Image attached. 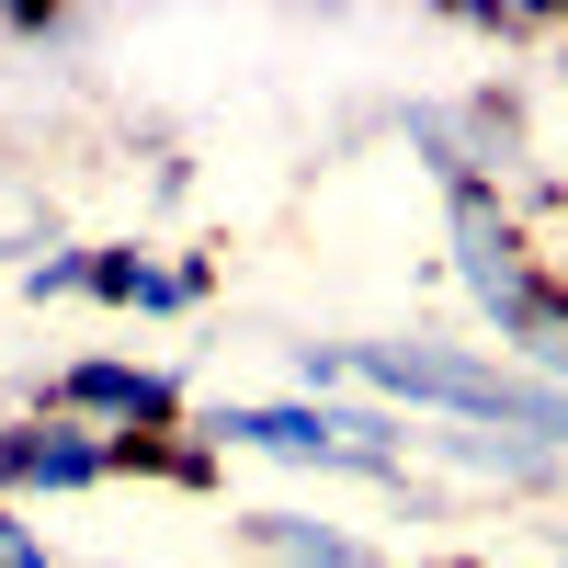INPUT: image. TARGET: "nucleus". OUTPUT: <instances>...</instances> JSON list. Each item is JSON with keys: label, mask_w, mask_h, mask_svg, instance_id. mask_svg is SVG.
I'll list each match as a JSON object with an SVG mask.
<instances>
[{"label": "nucleus", "mask_w": 568, "mask_h": 568, "mask_svg": "<svg viewBox=\"0 0 568 568\" xmlns=\"http://www.w3.org/2000/svg\"><path fill=\"white\" fill-rule=\"evenodd\" d=\"M296 387L307 398L364 387L375 409L466 420V433H524V444L568 455V387L524 375L511 353H466V342H296Z\"/></svg>", "instance_id": "obj_1"}, {"label": "nucleus", "mask_w": 568, "mask_h": 568, "mask_svg": "<svg viewBox=\"0 0 568 568\" xmlns=\"http://www.w3.org/2000/svg\"><path fill=\"white\" fill-rule=\"evenodd\" d=\"M194 433L216 455H284V466H318V478L409 489V420L375 398H216V409H194Z\"/></svg>", "instance_id": "obj_2"}, {"label": "nucleus", "mask_w": 568, "mask_h": 568, "mask_svg": "<svg viewBox=\"0 0 568 568\" xmlns=\"http://www.w3.org/2000/svg\"><path fill=\"white\" fill-rule=\"evenodd\" d=\"M34 409L58 420H91L103 444H149V433H194V398H182V375L136 364V353H69L34 375Z\"/></svg>", "instance_id": "obj_3"}, {"label": "nucleus", "mask_w": 568, "mask_h": 568, "mask_svg": "<svg viewBox=\"0 0 568 568\" xmlns=\"http://www.w3.org/2000/svg\"><path fill=\"white\" fill-rule=\"evenodd\" d=\"M114 478V444L91 420H58V409H23L0 433V500H80Z\"/></svg>", "instance_id": "obj_4"}, {"label": "nucleus", "mask_w": 568, "mask_h": 568, "mask_svg": "<svg viewBox=\"0 0 568 568\" xmlns=\"http://www.w3.org/2000/svg\"><path fill=\"white\" fill-rule=\"evenodd\" d=\"M216 273L182 262V251H149V240H91V273H80V307H114V318H182L205 307Z\"/></svg>", "instance_id": "obj_5"}, {"label": "nucleus", "mask_w": 568, "mask_h": 568, "mask_svg": "<svg viewBox=\"0 0 568 568\" xmlns=\"http://www.w3.org/2000/svg\"><path fill=\"white\" fill-rule=\"evenodd\" d=\"M240 546L262 568H387L353 524H318V511H240Z\"/></svg>", "instance_id": "obj_6"}, {"label": "nucleus", "mask_w": 568, "mask_h": 568, "mask_svg": "<svg viewBox=\"0 0 568 568\" xmlns=\"http://www.w3.org/2000/svg\"><path fill=\"white\" fill-rule=\"evenodd\" d=\"M0 568H58V546H45V524L23 500H0Z\"/></svg>", "instance_id": "obj_7"}, {"label": "nucleus", "mask_w": 568, "mask_h": 568, "mask_svg": "<svg viewBox=\"0 0 568 568\" xmlns=\"http://www.w3.org/2000/svg\"><path fill=\"white\" fill-rule=\"evenodd\" d=\"M557 69H568V23H557Z\"/></svg>", "instance_id": "obj_8"}, {"label": "nucleus", "mask_w": 568, "mask_h": 568, "mask_svg": "<svg viewBox=\"0 0 568 568\" xmlns=\"http://www.w3.org/2000/svg\"><path fill=\"white\" fill-rule=\"evenodd\" d=\"M557 568H568V535H557Z\"/></svg>", "instance_id": "obj_9"}, {"label": "nucleus", "mask_w": 568, "mask_h": 568, "mask_svg": "<svg viewBox=\"0 0 568 568\" xmlns=\"http://www.w3.org/2000/svg\"><path fill=\"white\" fill-rule=\"evenodd\" d=\"M0 433H12V420H0Z\"/></svg>", "instance_id": "obj_10"}]
</instances>
